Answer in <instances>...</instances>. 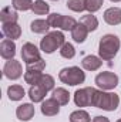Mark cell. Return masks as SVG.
<instances>
[{
  "mask_svg": "<svg viewBox=\"0 0 121 122\" xmlns=\"http://www.w3.org/2000/svg\"><path fill=\"white\" fill-rule=\"evenodd\" d=\"M33 0H13L11 1V6L14 10H19V11H27L33 9Z\"/></svg>",
  "mask_w": 121,
  "mask_h": 122,
  "instance_id": "25",
  "label": "cell"
},
{
  "mask_svg": "<svg viewBox=\"0 0 121 122\" xmlns=\"http://www.w3.org/2000/svg\"><path fill=\"white\" fill-rule=\"evenodd\" d=\"M1 31H3V36H6V37L10 38V40H17V38H20V36H22V27H20L17 23H7V24H3V26H1Z\"/></svg>",
  "mask_w": 121,
  "mask_h": 122,
  "instance_id": "14",
  "label": "cell"
},
{
  "mask_svg": "<svg viewBox=\"0 0 121 122\" xmlns=\"http://www.w3.org/2000/svg\"><path fill=\"white\" fill-rule=\"evenodd\" d=\"M80 23H83V24L87 27V30L88 31H95L97 29H98V20H97V17L93 16L91 13L86 14V16H83L81 20H80Z\"/></svg>",
  "mask_w": 121,
  "mask_h": 122,
  "instance_id": "22",
  "label": "cell"
},
{
  "mask_svg": "<svg viewBox=\"0 0 121 122\" xmlns=\"http://www.w3.org/2000/svg\"><path fill=\"white\" fill-rule=\"evenodd\" d=\"M120 104V97L116 92H105L103 90L94 88L91 107L104 109V111H116Z\"/></svg>",
  "mask_w": 121,
  "mask_h": 122,
  "instance_id": "2",
  "label": "cell"
},
{
  "mask_svg": "<svg viewBox=\"0 0 121 122\" xmlns=\"http://www.w3.org/2000/svg\"><path fill=\"white\" fill-rule=\"evenodd\" d=\"M44 68H46V61L41 58V60L33 62V64H27V68H26V70H33V71H40V72H43Z\"/></svg>",
  "mask_w": 121,
  "mask_h": 122,
  "instance_id": "32",
  "label": "cell"
},
{
  "mask_svg": "<svg viewBox=\"0 0 121 122\" xmlns=\"http://www.w3.org/2000/svg\"><path fill=\"white\" fill-rule=\"evenodd\" d=\"M104 21L110 26H118L121 23V9L110 7L104 11Z\"/></svg>",
  "mask_w": 121,
  "mask_h": 122,
  "instance_id": "12",
  "label": "cell"
},
{
  "mask_svg": "<svg viewBox=\"0 0 121 122\" xmlns=\"http://www.w3.org/2000/svg\"><path fill=\"white\" fill-rule=\"evenodd\" d=\"M22 60L26 64H33L36 61L41 60L40 50L33 44V43H26L22 47Z\"/></svg>",
  "mask_w": 121,
  "mask_h": 122,
  "instance_id": "8",
  "label": "cell"
},
{
  "mask_svg": "<svg viewBox=\"0 0 121 122\" xmlns=\"http://www.w3.org/2000/svg\"><path fill=\"white\" fill-rule=\"evenodd\" d=\"M47 95V91L40 85V84H36V85H31L30 90H29V97H30L31 102H43L44 98Z\"/></svg>",
  "mask_w": 121,
  "mask_h": 122,
  "instance_id": "16",
  "label": "cell"
},
{
  "mask_svg": "<svg viewBox=\"0 0 121 122\" xmlns=\"http://www.w3.org/2000/svg\"><path fill=\"white\" fill-rule=\"evenodd\" d=\"M7 95H9V99L10 101H20L26 95V91H24V88L22 85L14 84V85H10L7 88Z\"/></svg>",
  "mask_w": 121,
  "mask_h": 122,
  "instance_id": "19",
  "label": "cell"
},
{
  "mask_svg": "<svg viewBox=\"0 0 121 122\" xmlns=\"http://www.w3.org/2000/svg\"><path fill=\"white\" fill-rule=\"evenodd\" d=\"M34 114H36V109H34V105L33 104H22V105H19L17 107V109H16V115H17V118L20 119V121L23 122H27L30 121L31 118L34 117Z\"/></svg>",
  "mask_w": 121,
  "mask_h": 122,
  "instance_id": "11",
  "label": "cell"
},
{
  "mask_svg": "<svg viewBox=\"0 0 121 122\" xmlns=\"http://www.w3.org/2000/svg\"><path fill=\"white\" fill-rule=\"evenodd\" d=\"M66 43V37L64 34L59 30L50 31L47 33L41 41H40V50L46 54H53L56 50H59L63 47V44Z\"/></svg>",
  "mask_w": 121,
  "mask_h": 122,
  "instance_id": "3",
  "label": "cell"
},
{
  "mask_svg": "<svg viewBox=\"0 0 121 122\" xmlns=\"http://www.w3.org/2000/svg\"><path fill=\"white\" fill-rule=\"evenodd\" d=\"M60 56L63 58H67V60L74 58V56H76V48H74V46L70 44V43H64L63 47L60 48Z\"/></svg>",
  "mask_w": 121,
  "mask_h": 122,
  "instance_id": "27",
  "label": "cell"
},
{
  "mask_svg": "<svg viewBox=\"0 0 121 122\" xmlns=\"http://www.w3.org/2000/svg\"><path fill=\"white\" fill-rule=\"evenodd\" d=\"M90 31L87 30V27L83 24V23H77V26L71 30V38L76 41V43H84L87 36H88Z\"/></svg>",
  "mask_w": 121,
  "mask_h": 122,
  "instance_id": "15",
  "label": "cell"
},
{
  "mask_svg": "<svg viewBox=\"0 0 121 122\" xmlns=\"http://www.w3.org/2000/svg\"><path fill=\"white\" fill-rule=\"evenodd\" d=\"M31 11L37 16H44V14H49L50 11V6L44 1V0H36L33 3V9Z\"/></svg>",
  "mask_w": 121,
  "mask_h": 122,
  "instance_id": "23",
  "label": "cell"
},
{
  "mask_svg": "<svg viewBox=\"0 0 121 122\" xmlns=\"http://www.w3.org/2000/svg\"><path fill=\"white\" fill-rule=\"evenodd\" d=\"M70 122H91L90 114L84 109H77L70 114Z\"/></svg>",
  "mask_w": 121,
  "mask_h": 122,
  "instance_id": "24",
  "label": "cell"
},
{
  "mask_svg": "<svg viewBox=\"0 0 121 122\" xmlns=\"http://www.w3.org/2000/svg\"><path fill=\"white\" fill-rule=\"evenodd\" d=\"M91 122H110V119L107 118V117H103V115H98V117H95V118H93V121Z\"/></svg>",
  "mask_w": 121,
  "mask_h": 122,
  "instance_id": "33",
  "label": "cell"
},
{
  "mask_svg": "<svg viewBox=\"0 0 121 122\" xmlns=\"http://www.w3.org/2000/svg\"><path fill=\"white\" fill-rule=\"evenodd\" d=\"M50 29V24L47 20H43V19H37V20H33L30 24V30L34 34H47Z\"/></svg>",
  "mask_w": 121,
  "mask_h": 122,
  "instance_id": "18",
  "label": "cell"
},
{
  "mask_svg": "<svg viewBox=\"0 0 121 122\" xmlns=\"http://www.w3.org/2000/svg\"><path fill=\"white\" fill-rule=\"evenodd\" d=\"M121 41L116 34H104L98 43V57L103 61H111L118 53Z\"/></svg>",
  "mask_w": 121,
  "mask_h": 122,
  "instance_id": "1",
  "label": "cell"
},
{
  "mask_svg": "<svg viewBox=\"0 0 121 122\" xmlns=\"http://www.w3.org/2000/svg\"><path fill=\"white\" fill-rule=\"evenodd\" d=\"M41 77H43V72H40V71L26 70V72H24V81H26V84H29L30 87L38 84L40 80H41Z\"/></svg>",
  "mask_w": 121,
  "mask_h": 122,
  "instance_id": "21",
  "label": "cell"
},
{
  "mask_svg": "<svg viewBox=\"0 0 121 122\" xmlns=\"http://www.w3.org/2000/svg\"><path fill=\"white\" fill-rule=\"evenodd\" d=\"M3 74L9 80H13V81L19 80L23 75V67H22L20 61L14 60V58L13 60H7L4 67H3Z\"/></svg>",
  "mask_w": 121,
  "mask_h": 122,
  "instance_id": "6",
  "label": "cell"
},
{
  "mask_svg": "<svg viewBox=\"0 0 121 122\" xmlns=\"http://www.w3.org/2000/svg\"><path fill=\"white\" fill-rule=\"evenodd\" d=\"M117 122H121V119H118V121H117Z\"/></svg>",
  "mask_w": 121,
  "mask_h": 122,
  "instance_id": "35",
  "label": "cell"
},
{
  "mask_svg": "<svg viewBox=\"0 0 121 122\" xmlns=\"http://www.w3.org/2000/svg\"><path fill=\"white\" fill-rule=\"evenodd\" d=\"M51 1H57V0H51Z\"/></svg>",
  "mask_w": 121,
  "mask_h": 122,
  "instance_id": "36",
  "label": "cell"
},
{
  "mask_svg": "<svg viewBox=\"0 0 121 122\" xmlns=\"http://www.w3.org/2000/svg\"><path fill=\"white\" fill-rule=\"evenodd\" d=\"M76 26H77V21H76L74 17H71V16H63V19H61V24H60V30L71 31Z\"/></svg>",
  "mask_w": 121,
  "mask_h": 122,
  "instance_id": "26",
  "label": "cell"
},
{
  "mask_svg": "<svg viewBox=\"0 0 121 122\" xmlns=\"http://www.w3.org/2000/svg\"><path fill=\"white\" fill-rule=\"evenodd\" d=\"M101 65H103V60L97 56H93V54L86 56L81 61V67L86 71H97V70H100Z\"/></svg>",
  "mask_w": 121,
  "mask_h": 122,
  "instance_id": "13",
  "label": "cell"
},
{
  "mask_svg": "<svg viewBox=\"0 0 121 122\" xmlns=\"http://www.w3.org/2000/svg\"><path fill=\"white\" fill-rule=\"evenodd\" d=\"M61 19H63V14H59V13H51L47 16V21L50 24V27L53 29H60V24H61Z\"/></svg>",
  "mask_w": 121,
  "mask_h": 122,
  "instance_id": "31",
  "label": "cell"
},
{
  "mask_svg": "<svg viewBox=\"0 0 121 122\" xmlns=\"http://www.w3.org/2000/svg\"><path fill=\"white\" fill-rule=\"evenodd\" d=\"M40 111L43 115L46 117H56L59 112H60V104L53 99V98H49V99H44L41 102V107H40Z\"/></svg>",
  "mask_w": 121,
  "mask_h": 122,
  "instance_id": "10",
  "label": "cell"
},
{
  "mask_svg": "<svg viewBox=\"0 0 121 122\" xmlns=\"http://www.w3.org/2000/svg\"><path fill=\"white\" fill-rule=\"evenodd\" d=\"M38 84H40L47 92L54 90V78H53L50 74H43V77H41V80H40Z\"/></svg>",
  "mask_w": 121,
  "mask_h": 122,
  "instance_id": "29",
  "label": "cell"
},
{
  "mask_svg": "<svg viewBox=\"0 0 121 122\" xmlns=\"http://www.w3.org/2000/svg\"><path fill=\"white\" fill-rule=\"evenodd\" d=\"M0 20H1V24H7V23H17L19 20V14L14 9L11 7H4L1 11H0Z\"/></svg>",
  "mask_w": 121,
  "mask_h": 122,
  "instance_id": "17",
  "label": "cell"
},
{
  "mask_svg": "<svg viewBox=\"0 0 121 122\" xmlns=\"http://www.w3.org/2000/svg\"><path fill=\"white\" fill-rule=\"evenodd\" d=\"M0 56L4 60H13L16 56V43L14 40L4 38L0 43Z\"/></svg>",
  "mask_w": 121,
  "mask_h": 122,
  "instance_id": "9",
  "label": "cell"
},
{
  "mask_svg": "<svg viewBox=\"0 0 121 122\" xmlns=\"http://www.w3.org/2000/svg\"><path fill=\"white\" fill-rule=\"evenodd\" d=\"M93 87H86V88H80L74 92V104L80 108L84 107H90L93 102Z\"/></svg>",
  "mask_w": 121,
  "mask_h": 122,
  "instance_id": "7",
  "label": "cell"
},
{
  "mask_svg": "<svg viewBox=\"0 0 121 122\" xmlns=\"http://www.w3.org/2000/svg\"><path fill=\"white\" fill-rule=\"evenodd\" d=\"M59 80L63 84H67L70 87L80 85L86 81V72L80 67H66L59 72Z\"/></svg>",
  "mask_w": 121,
  "mask_h": 122,
  "instance_id": "4",
  "label": "cell"
},
{
  "mask_svg": "<svg viewBox=\"0 0 121 122\" xmlns=\"http://www.w3.org/2000/svg\"><path fill=\"white\" fill-rule=\"evenodd\" d=\"M51 98L56 99L60 105H67L70 101V92L66 88H54L53 94H51Z\"/></svg>",
  "mask_w": 121,
  "mask_h": 122,
  "instance_id": "20",
  "label": "cell"
},
{
  "mask_svg": "<svg viewBox=\"0 0 121 122\" xmlns=\"http://www.w3.org/2000/svg\"><path fill=\"white\" fill-rule=\"evenodd\" d=\"M95 84L103 91H111L118 85V75L111 71H103V72L97 74Z\"/></svg>",
  "mask_w": 121,
  "mask_h": 122,
  "instance_id": "5",
  "label": "cell"
},
{
  "mask_svg": "<svg viewBox=\"0 0 121 122\" xmlns=\"http://www.w3.org/2000/svg\"><path fill=\"white\" fill-rule=\"evenodd\" d=\"M103 3H104V0H86V10L93 14L101 9Z\"/></svg>",
  "mask_w": 121,
  "mask_h": 122,
  "instance_id": "30",
  "label": "cell"
},
{
  "mask_svg": "<svg viewBox=\"0 0 121 122\" xmlns=\"http://www.w3.org/2000/svg\"><path fill=\"white\" fill-rule=\"evenodd\" d=\"M66 4L71 11L76 13H81L86 10V0H67Z\"/></svg>",
  "mask_w": 121,
  "mask_h": 122,
  "instance_id": "28",
  "label": "cell"
},
{
  "mask_svg": "<svg viewBox=\"0 0 121 122\" xmlns=\"http://www.w3.org/2000/svg\"><path fill=\"white\" fill-rule=\"evenodd\" d=\"M110 1H113V3H118V1H121V0H110Z\"/></svg>",
  "mask_w": 121,
  "mask_h": 122,
  "instance_id": "34",
  "label": "cell"
}]
</instances>
